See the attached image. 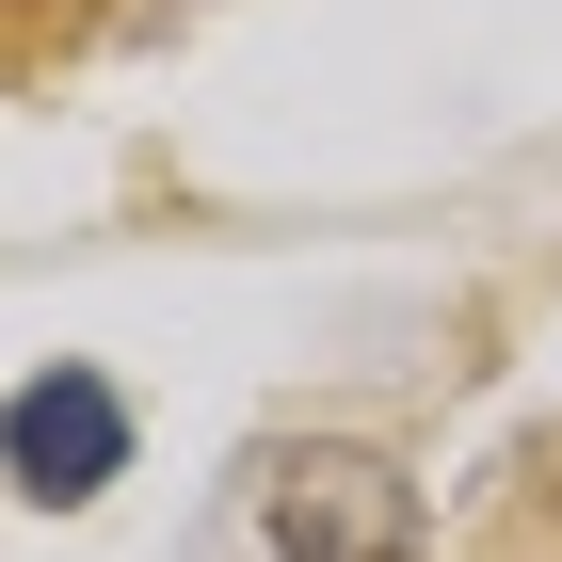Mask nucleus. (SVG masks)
<instances>
[{"label": "nucleus", "instance_id": "f03ea898", "mask_svg": "<svg viewBox=\"0 0 562 562\" xmlns=\"http://www.w3.org/2000/svg\"><path fill=\"white\" fill-rule=\"evenodd\" d=\"M97 16H145V0H0V81H16V65H48V48H81Z\"/></svg>", "mask_w": 562, "mask_h": 562}, {"label": "nucleus", "instance_id": "f257e3e1", "mask_svg": "<svg viewBox=\"0 0 562 562\" xmlns=\"http://www.w3.org/2000/svg\"><path fill=\"white\" fill-rule=\"evenodd\" d=\"M0 467L33 482V498H97V482L130 467V402L97 386V370H33V386L0 402Z\"/></svg>", "mask_w": 562, "mask_h": 562}]
</instances>
